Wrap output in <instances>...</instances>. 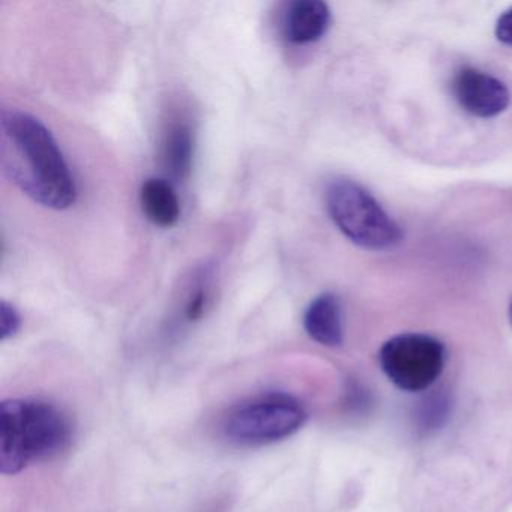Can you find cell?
<instances>
[{
    "label": "cell",
    "instance_id": "obj_14",
    "mask_svg": "<svg viewBox=\"0 0 512 512\" xmlns=\"http://www.w3.org/2000/svg\"><path fill=\"white\" fill-rule=\"evenodd\" d=\"M497 40L502 41L506 46H512V8L500 16L496 23Z\"/></svg>",
    "mask_w": 512,
    "mask_h": 512
},
{
    "label": "cell",
    "instance_id": "obj_8",
    "mask_svg": "<svg viewBox=\"0 0 512 512\" xmlns=\"http://www.w3.org/2000/svg\"><path fill=\"white\" fill-rule=\"evenodd\" d=\"M331 10L322 0H295L287 7L283 35L289 43H316L331 26Z\"/></svg>",
    "mask_w": 512,
    "mask_h": 512
},
{
    "label": "cell",
    "instance_id": "obj_1",
    "mask_svg": "<svg viewBox=\"0 0 512 512\" xmlns=\"http://www.w3.org/2000/svg\"><path fill=\"white\" fill-rule=\"evenodd\" d=\"M0 169L44 208L65 211L76 203V181L58 142L40 119L22 110L0 115Z\"/></svg>",
    "mask_w": 512,
    "mask_h": 512
},
{
    "label": "cell",
    "instance_id": "obj_10",
    "mask_svg": "<svg viewBox=\"0 0 512 512\" xmlns=\"http://www.w3.org/2000/svg\"><path fill=\"white\" fill-rule=\"evenodd\" d=\"M140 205L146 218L163 229L176 226L181 218V202L172 182L167 179L149 178L143 182Z\"/></svg>",
    "mask_w": 512,
    "mask_h": 512
},
{
    "label": "cell",
    "instance_id": "obj_12",
    "mask_svg": "<svg viewBox=\"0 0 512 512\" xmlns=\"http://www.w3.org/2000/svg\"><path fill=\"white\" fill-rule=\"evenodd\" d=\"M214 275L205 269L202 274L197 275L193 286L190 287L187 299L184 302V317L187 323H196L205 316L206 311L211 307L212 299H214Z\"/></svg>",
    "mask_w": 512,
    "mask_h": 512
},
{
    "label": "cell",
    "instance_id": "obj_5",
    "mask_svg": "<svg viewBox=\"0 0 512 512\" xmlns=\"http://www.w3.org/2000/svg\"><path fill=\"white\" fill-rule=\"evenodd\" d=\"M446 350L431 335H395L379 352L380 367L389 380L407 392L427 391L445 368Z\"/></svg>",
    "mask_w": 512,
    "mask_h": 512
},
{
    "label": "cell",
    "instance_id": "obj_4",
    "mask_svg": "<svg viewBox=\"0 0 512 512\" xmlns=\"http://www.w3.org/2000/svg\"><path fill=\"white\" fill-rule=\"evenodd\" d=\"M325 196L329 217L353 244L367 250H388L400 244V227L361 185L334 179Z\"/></svg>",
    "mask_w": 512,
    "mask_h": 512
},
{
    "label": "cell",
    "instance_id": "obj_15",
    "mask_svg": "<svg viewBox=\"0 0 512 512\" xmlns=\"http://www.w3.org/2000/svg\"><path fill=\"white\" fill-rule=\"evenodd\" d=\"M371 400L368 392L359 385H352L347 395V404L355 410H365L370 406Z\"/></svg>",
    "mask_w": 512,
    "mask_h": 512
},
{
    "label": "cell",
    "instance_id": "obj_16",
    "mask_svg": "<svg viewBox=\"0 0 512 512\" xmlns=\"http://www.w3.org/2000/svg\"><path fill=\"white\" fill-rule=\"evenodd\" d=\"M509 320H511V325H512V299H511V304H509Z\"/></svg>",
    "mask_w": 512,
    "mask_h": 512
},
{
    "label": "cell",
    "instance_id": "obj_6",
    "mask_svg": "<svg viewBox=\"0 0 512 512\" xmlns=\"http://www.w3.org/2000/svg\"><path fill=\"white\" fill-rule=\"evenodd\" d=\"M452 89L458 104L478 118H494L505 112L511 103V94L505 83L476 68L458 71Z\"/></svg>",
    "mask_w": 512,
    "mask_h": 512
},
{
    "label": "cell",
    "instance_id": "obj_2",
    "mask_svg": "<svg viewBox=\"0 0 512 512\" xmlns=\"http://www.w3.org/2000/svg\"><path fill=\"white\" fill-rule=\"evenodd\" d=\"M70 416L46 400L11 398L0 404V472L17 475L38 461L52 460L70 448Z\"/></svg>",
    "mask_w": 512,
    "mask_h": 512
},
{
    "label": "cell",
    "instance_id": "obj_7",
    "mask_svg": "<svg viewBox=\"0 0 512 512\" xmlns=\"http://www.w3.org/2000/svg\"><path fill=\"white\" fill-rule=\"evenodd\" d=\"M194 139L193 127L184 118L167 122L161 134L158 157L164 172L176 181H185L193 169Z\"/></svg>",
    "mask_w": 512,
    "mask_h": 512
},
{
    "label": "cell",
    "instance_id": "obj_11",
    "mask_svg": "<svg viewBox=\"0 0 512 512\" xmlns=\"http://www.w3.org/2000/svg\"><path fill=\"white\" fill-rule=\"evenodd\" d=\"M451 412V400L448 395L442 391L430 392L419 401L418 409H416V424L419 430L425 433L439 430L446 424Z\"/></svg>",
    "mask_w": 512,
    "mask_h": 512
},
{
    "label": "cell",
    "instance_id": "obj_3",
    "mask_svg": "<svg viewBox=\"0 0 512 512\" xmlns=\"http://www.w3.org/2000/svg\"><path fill=\"white\" fill-rule=\"evenodd\" d=\"M307 418V409L295 395L272 391L232 407L221 430L233 445L251 448L289 439L304 427Z\"/></svg>",
    "mask_w": 512,
    "mask_h": 512
},
{
    "label": "cell",
    "instance_id": "obj_13",
    "mask_svg": "<svg viewBox=\"0 0 512 512\" xmlns=\"http://www.w3.org/2000/svg\"><path fill=\"white\" fill-rule=\"evenodd\" d=\"M22 328V316L14 305L7 301L0 302V338L2 341L16 337Z\"/></svg>",
    "mask_w": 512,
    "mask_h": 512
},
{
    "label": "cell",
    "instance_id": "obj_9",
    "mask_svg": "<svg viewBox=\"0 0 512 512\" xmlns=\"http://www.w3.org/2000/svg\"><path fill=\"white\" fill-rule=\"evenodd\" d=\"M304 328L308 337L326 347L343 344V308L340 299L332 293L317 296L304 314Z\"/></svg>",
    "mask_w": 512,
    "mask_h": 512
}]
</instances>
